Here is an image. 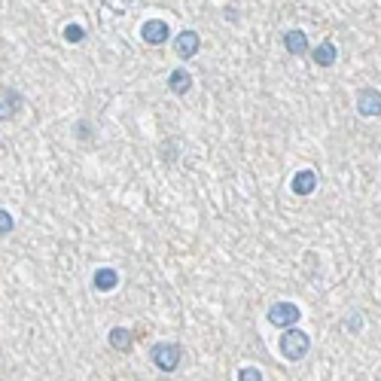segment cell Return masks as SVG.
<instances>
[{"mask_svg":"<svg viewBox=\"0 0 381 381\" xmlns=\"http://www.w3.org/2000/svg\"><path fill=\"white\" fill-rule=\"evenodd\" d=\"M299 317H302V308L296 302H275L269 308V324L281 326V329H293L296 324H299Z\"/></svg>","mask_w":381,"mask_h":381,"instance_id":"cell-3","label":"cell"},{"mask_svg":"<svg viewBox=\"0 0 381 381\" xmlns=\"http://www.w3.org/2000/svg\"><path fill=\"white\" fill-rule=\"evenodd\" d=\"M238 381H263V372L256 366H244L238 369Z\"/></svg>","mask_w":381,"mask_h":381,"instance_id":"cell-15","label":"cell"},{"mask_svg":"<svg viewBox=\"0 0 381 381\" xmlns=\"http://www.w3.org/2000/svg\"><path fill=\"white\" fill-rule=\"evenodd\" d=\"M357 113L366 119L381 116V89H372V86L360 89L357 92Z\"/></svg>","mask_w":381,"mask_h":381,"instance_id":"cell-5","label":"cell"},{"mask_svg":"<svg viewBox=\"0 0 381 381\" xmlns=\"http://www.w3.org/2000/svg\"><path fill=\"white\" fill-rule=\"evenodd\" d=\"M277 348H281V357L284 360H302L308 357V351H311V338H308V333H302V329H287V333L281 336V342H277Z\"/></svg>","mask_w":381,"mask_h":381,"instance_id":"cell-1","label":"cell"},{"mask_svg":"<svg viewBox=\"0 0 381 381\" xmlns=\"http://www.w3.org/2000/svg\"><path fill=\"white\" fill-rule=\"evenodd\" d=\"M348 326H351V329H360V326H363V317H360V314H351V321H345Z\"/></svg>","mask_w":381,"mask_h":381,"instance_id":"cell-17","label":"cell"},{"mask_svg":"<svg viewBox=\"0 0 381 381\" xmlns=\"http://www.w3.org/2000/svg\"><path fill=\"white\" fill-rule=\"evenodd\" d=\"M168 89H171V95H187L192 89V74L187 67H174L168 74Z\"/></svg>","mask_w":381,"mask_h":381,"instance_id":"cell-10","label":"cell"},{"mask_svg":"<svg viewBox=\"0 0 381 381\" xmlns=\"http://www.w3.org/2000/svg\"><path fill=\"white\" fill-rule=\"evenodd\" d=\"M92 287L98 293H113L119 287V272L116 269H98L95 277H92Z\"/></svg>","mask_w":381,"mask_h":381,"instance_id":"cell-11","label":"cell"},{"mask_svg":"<svg viewBox=\"0 0 381 381\" xmlns=\"http://www.w3.org/2000/svg\"><path fill=\"white\" fill-rule=\"evenodd\" d=\"M61 37H65L67 40V43H82V40H86V28H82L79 22H67L65 25V31H61Z\"/></svg>","mask_w":381,"mask_h":381,"instance_id":"cell-14","label":"cell"},{"mask_svg":"<svg viewBox=\"0 0 381 381\" xmlns=\"http://www.w3.org/2000/svg\"><path fill=\"white\" fill-rule=\"evenodd\" d=\"M140 40L147 46H162L165 40H171V28L165 18H147V22L140 25Z\"/></svg>","mask_w":381,"mask_h":381,"instance_id":"cell-4","label":"cell"},{"mask_svg":"<svg viewBox=\"0 0 381 381\" xmlns=\"http://www.w3.org/2000/svg\"><path fill=\"white\" fill-rule=\"evenodd\" d=\"M153 363H156L162 372H174V369L180 366V357H183V348L177 342H159V345H153Z\"/></svg>","mask_w":381,"mask_h":381,"instance_id":"cell-2","label":"cell"},{"mask_svg":"<svg viewBox=\"0 0 381 381\" xmlns=\"http://www.w3.org/2000/svg\"><path fill=\"white\" fill-rule=\"evenodd\" d=\"M110 345L116 348V351H131V345H135V338L126 326H113L110 329Z\"/></svg>","mask_w":381,"mask_h":381,"instance_id":"cell-12","label":"cell"},{"mask_svg":"<svg viewBox=\"0 0 381 381\" xmlns=\"http://www.w3.org/2000/svg\"><path fill=\"white\" fill-rule=\"evenodd\" d=\"M0 229H4V235H6V232H13V217H9V211H6V208L0 211Z\"/></svg>","mask_w":381,"mask_h":381,"instance_id":"cell-16","label":"cell"},{"mask_svg":"<svg viewBox=\"0 0 381 381\" xmlns=\"http://www.w3.org/2000/svg\"><path fill=\"white\" fill-rule=\"evenodd\" d=\"M290 189L296 195H311L317 189V174L311 168H302V171H296L293 174V180H290Z\"/></svg>","mask_w":381,"mask_h":381,"instance_id":"cell-9","label":"cell"},{"mask_svg":"<svg viewBox=\"0 0 381 381\" xmlns=\"http://www.w3.org/2000/svg\"><path fill=\"white\" fill-rule=\"evenodd\" d=\"M22 104H25L22 95H18L16 89H6V92H4V119H13Z\"/></svg>","mask_w":381,"mask_h":381,"instance_id":"cell-13","label":"cell"},{"mask_svg":"<svg viewBox=\"0 0 381 381\" xmlns=\"http://www.w3.org/2000/svg\"><path fill=\"white\" fill-rule=\"evenodd\" d=\"M284 49H287V53H290V55H296V58H302V55L311 53V46H308L305 31H299V28L284 31Z\"/></svg>","mask_w":381,"mask_h":381,"instance_id":"cell-7","label":"cell"},{"mask_svg":"<svg viewBox=\"0 0 381 381\" xmlns=\"http://www.w3.org/2000/svg\"><path fill=\"white\" fill-rule=\"evenodd\" d=\"M336 58H338V49H336L333 40H321V43L311 49V61L317 67H333Z\"/></svg>","mask_w":381,"mask_h":381,"instance_id":"cell-8","label":"cell"},{"mask_svg":"<svg viewBox=\"0 0 381 381\" xmlns=\"http://www.w3.org/2000/svg\"><path fill=\"white\" fill-rule=\"evenodd\" d=\"M199 49H201V37L195 34V31H180L177 40H174V53H177V58H183V61H189Z\"/></svg>","mask_w":381,"mask_h":381,"instance_id":"cell-6","label":"cell"}]
</instances>
